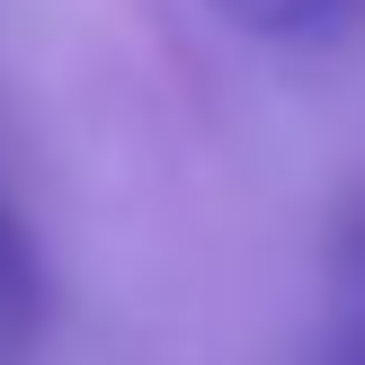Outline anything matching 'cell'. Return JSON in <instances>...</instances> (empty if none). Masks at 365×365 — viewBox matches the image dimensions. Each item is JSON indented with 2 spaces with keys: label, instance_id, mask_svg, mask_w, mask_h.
<instances>
[{
  "label": "cell",
  "instance_id": "3",
  "mask_svg": "<svg viewBox=\"0 0 365 365\" xmlns=\"http://www.w3.org/2000/svg\"><path fill=\"white\" fill-rule=\"evenodd\" d=\"M312 365H365V321H348V330L330 339V348H321Z\"/></svg>",
  "mask_w": 365,
  "mask_h": 365
},
{
  "label": "cell",
  "instance_id": "1",
  "mask_svg": "<svg viewBox=\"0 0 365 365\" xmlns=\"http://www.w3.org/2000/svg\"><path fill=\"white\" fill-rule=\"evenodd\" d=\"M45 303H53V285H45V250H36L27 214L0 196V365H18L36 339H45Z\"/></svg>",
  "mask_w": 365,
  "mask_h": 365
},
{
  "label": "cell",
  "instance_id": "2",
  "mask_svg": "<svg viewBox=\"0 0 365 365\" xmlns=\"http://www.w3.org/2000/svg\"><path fill=\"white\" fill-rule=\"evenodd\" d=\"M241 36H267V45H330L365 18V0H214Z\"/></svg>",
  "mask_w": 365,
  "mask_h": 365
}]
</instances>
